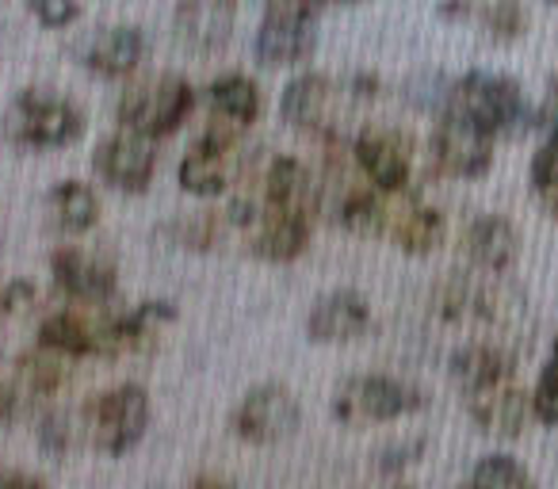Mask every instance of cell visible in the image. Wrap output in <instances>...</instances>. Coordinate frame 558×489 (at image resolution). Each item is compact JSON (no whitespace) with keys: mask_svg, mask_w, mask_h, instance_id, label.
<instances>
[{"mask_svg":"<svg viewBox=\"0 0 558 489\" xmlns=\"http://www.w3.org/2000/svg\"><path fill=\"white\" fill-rule=\"evenodd\" d=\"M207 100H210L215 119L241 126V131H248V126L260 119V88H256V81L245 77V73H226V77H218L215 85H210Z\"/></svg>","mask_w":558,"mask_h":489,"instance_id":"23","label":"cell"},{"mask_svg":"<svg viewBox=\"0 0 558 489\" xmlns=\"http://www.w3.org/2000/svg\"><path fill=\"white\" fill-rule=\"evenodd\" d=\"M471 486H478V489H517V486H532V474H527L512 455H486L471 470Z\"/></svg>","mask_w":558,"mask_h":489,"instance_id":"29","label":"cell"},{"mask_svg":"<svg viewBox=\"0 0 558 489\" xmlns=\"http://www.w3.org/2000/svg\"><path fill=\"white\" fill-rule=\"evenodd\" d=\"M303 409H299V398L283 382H260L238 402L230 417V428L238 440L256 443V448H271V443L295 436Z\"/></svg>","mask_w":558,"mask_h":489,"instance_id":"8","label":"cell"},{"mask_svg":"<svg viewBox=\"0 0 558 489\" xmlns=\"http://www.w3.org/2000/svg\"><path fill=\"white\" fill-rule=\"evenodd\" d=\"M425 451V440H405V443H390V448L379 451V470L383 474H398L405 466H413Z\"/></svg>","mask_w":558,"mask_h":489,"instance_id":"35","label":"cell"},{"mask_svg":"<svg viewBox=\"0 0 558 489\" xmlns=\"http://www.w3.org/2000/svg\"><path fill=\"white\" fill-rule=\"evenodd\" d=\"M527 16L520 9V0H494V9L486 12V27L494 39H517L524 32Z\"/></svg>","mask_w":558,"mask_h":489,"instance_id":"31","label":"cell"},{"mask_svg":"<svg viewBox=\"0 0 558 489\" xmlns=\"http://www.w3.org/2000/svg\"><path fill=\"white\" fill-rule=\"evenodd\" d=\"M47 207L54 225L65 233H88L100 222V199H96V192L85 180H62V184H54L47 195Z\"/></svg>","mask_w":558,"mask_h":489,"instance_id":"24","label":"cell"},{"mask_svg":"<svg viewBox=\"0 0 558 489\" xmlns=\"http://www.w3.org/2000/svg\"><path fill=\"white\" fill-rule=\"evenodd\" d=\"M459 111V115L474 119L482 131L497 134H520L532 123V111H527L524 88L517 85L505 73H466V77L451 81L448 93H444L440 111Z\"/></svg>","mask_w":558,"mask_h":489,"instance_id":"1","label":"cell"},{"mask_svg":"<svg viewBox=\"0 0 558 489\" xmlns=\"http://www.w3.org/2000/svg\"><path fill=\"white\" fill-rule=\"evenodd\" d=\"M253 233V253L271 265H291L311 245V215H291V210L260 207Z\"/></svg>","mask_w":558,"mask_h":489,"instance_id":"17","label":"cell"},{"mask_svg":"<svg viewBox=\"0 0 558 489\" xmlns=\"http://www.w3.org/2000/svg\"><path fill=\"white\" fill-rule=\"evenodd\" d=\"M466 257H471V265L486 276L509 272L520 257V237H517V230H512L509 218H501V215L474 218L471 230H466Z\"/></svg>","mask_w":558,"mask_h":489,"instance_id":"18","label":"cell"},{"mask_svg":"<svg viewBox=\"0 0 558 489\" xmlns=\"http://www.w3.org/2000/svg\"><path fill=\"white\" fill-rule=\"evenodd\" d=\"M27 402H32V394L20 387V379H4V382H0V428L16 425V420L24 417Z\"/></svg>","mask_w":558,"mask_h":489,"instance_id":"34","label":"cell"},{"mask_svg":"<svg viewBox=\"0 0 558 489\" xmlns=\"http://www.w3.org/2000/svg\"><path fill=\"white\" fill-rule=\"evenodd\" d=\"M0 486H24V489H39L47 486V478L32 470H12V466H0Z\"/></svg>","mask_w":558,"mask_h":489,"instance_id":"38","label":"cell"},{"mask_svg":"<svg viewBox=\"0 0 558 489\" xmlns=\"http://www.w3.org/2000/svg\"><path fill=\"white\" fill-rule=\"evenodd\" d=\"M43 27H70L81 16V0H27Z\"/></svg>","mask_w":558,"mask_h":489,"instance_id":"33","label":"cell"},{"mask_svg":"<svg viewBox=\"0 0 558 489\" xmlns=\"http://www.w3.org/2000/svg\"><path fill=\"white\" fill-rule=\"evenodd\" d=\"M39 344L62 352L65 359L96 356V326L77 310H58L39 326Z\"/></svg>","mask_w":558,"mask_h":489,"instance_id":"25","label":"cell"},{"mask_svg":"<svg viewBox=\"0 0 558 489\" xmlns=\"http://www.w3.org/2000/svg\"><path fill=\"white\" fill-rule=\"evenodd\" d=\"M238 134H241V126L222 123V119H215L210 131L199 134V142L187 149L184 161H180V169H177L180 187H184L187 195L215 199V195H222L226 187L238 180V172H241Z\"/></svg>","mask_w":558,"mask_h":489,"instance_id":"7","label":"cell"},{"mask_svg":"<svg viewBox=\"0 0 558 489\" xmlns=\"http://www.w3.org/2000/svg\"><path fill=\"white\" fill-rule=\"evenodd\" d=\"M550 356H558V337H555V349H550Z\"/></svg>","mask_w":558,"mask_h":489,"instance_id":"41","label":"cell"},{"mask_svg":"<svg viewBox=\"0 0 558 489\" xmlns=\"http://www.w3.org/2000/svg\"><path fill=\"white\" fill-rule=\"evenodd\" d=\"M433 164L451 180H478L494 164V134L482 131L474 119L459 115V111H440L436 119L433 142H428Z\"/></svg>","mask_w":558,"mask_h":489,"instance_id":"9","label":"cell"},{"mask_svg":"<svg viewBox=\"0 0 558 489\" xmlns=\"http://www.w3.org/2000/svg\"><path fill=\"white\" fill-rule=\"evenodd\" d=\"M238 0H180L172 27L177 42L192 54H218L233 39Z\"/></svg>","mask_w":558,"mask_h":489,"instance_id":"13","label":"cell"},{"mask_svg":"<svg viewBox=\"0 0 558 489\" xmlns=\"http://www.w3.org/2000/svg\"><path fill=\"white\" fill-rule=\"evenodd\" d=\"M4 131L16 146L27 149H62L85 134V115L73 100L47 88H27L12 100Z\"/></svg>","mask_w":558,"mask_h":489,"instance_id":"2","label":"cell"},{"mask_svg":"<svg viewBox=\"0 0 558 489\" xmlns=\"http://www.w3.org/2000/svg\"><path fill=\"white\" fill-rule=\"evenodd\" d=\"M417 409H425V394L390 375H352L333 394V417L349 428L387 425Z\"/></svg>","mask_w":558,"mask_h":489,"instance_id":"4","label":"cell"},{"mask_svg":"<svg viewBox=\"0 0 558 489\" xmlns=\"http://www.w3.org/2000/svg\"><path fill=\"white\" fill-rule=\"evenodd\" d=\"M50 272H54V283L62 295L85 306H104L119 288L116 265L108 257H100V253L77 249V245H62L50 257Z\"/></svg>","mask_w":558,"mask_h":489,"instance_id":"12","label":"cell"},{"mask_svg":"<svg viewBox=\"0 0 558 489\" xmlns=\"http://www.w3.org/2000/svg\"><path fill=\"white\" fill-rule=\"evenodd\" d=\"M73 443V432H70V420L65 413H43L39 420V448L47 451L50 459H62Z\"/></svg>","mask_w":558,"mask_h":489,"instance_id":"32","label":"cell"},{"mask_svg":"<svg viewBox=\"0 0 558 489\" xmlns=\"http://www.w3.org/2000/svg\"><path fill=\"white\" fill-rule=\"evenodd\" d=\"M337 222L349 233H360V237H379L390 225V207L379 187H352L337 207Z\"/></svg>","mask_w":558,"mask_h":489,"instance_id":"26","label":"cell"},{"mask_svg":"<svg viewBox=\"0 0 558 489\" xmlns=\"http://www.w3.org/2000/svg\"><path fill=\"white\" fill-rule=\"evenodd\" d=\"M550 4H558V0H550Z\"/></svg>","mask_w":558,"mask_h":489,"instance_id":"42","label":"cell"},{"mask_svg":"<svg viewBox=\"0 0 558 489\" xmlns=\"http://www.w3.org/2000/svg\"><path fill=\"white\" fill-rule=\"evenodd\" d=\"M466 409H471V420L482 432L501 436V440H517L527 425V413H532V394L520 390L512 379H505L478 390V394H466Z\"/></svg>","mask_w":558,"mask_h":489,"instance_id":"16","label":"cell"},{"mask_svg":"<svg viewBox=\"0 0 558 489\" xmlns=\"http://www.w3.org/2000/svg\"><path fill=\"white\" fill-rule=\"evenodd\" d=\"M215 233H218L215 218L195 215L192 222L180 225V245H184V249H207V245H215Z\"/></svg>","mask_w":558,"mask_h":489,"instance_id":"36","label":"cell"},{"mask_svg":"<svg viewBox=\"0 0 558 489\" xmlns=\"http://www.w3.org/2000/svg\"><path fill=\"white\" fill-rule=\"evenodd\" d=\"M195 108V88L177 73L142 81L119 100V123L149 134V138H169L187 123Z\"/></svg>","mask_w":558,"mask_h":489,"instance_id":"6","label":"cell"},{"mask_svg":"<svg viewBox=\"0 0 558 489\" xmlns=\"http://www.w3.org/2000/svg\"><path fill=\"white\" fill-rule=\"evenodd\" d=\"M322 0H264V20L256 27L253 54L268 70H288L314 54V27Z\"/></svg>","mask_w":558,"mask_h":489,"instance_id":"3","label":"cell"},{"mask_svg":"<svg viewBox=\"0 0 558 489\" xmlns=\"http://www.w3.org/2000/svg\"><path fill=\"white\" fill-rule=\"evenodd\" d=\"M532 417L543 425H558V356L547 359L539 382L532 390Z\"/></svg>","mask_w":558,"mask_h":489,"instance_id":"30","label":"cell"},{"mask_svg":"<svg viewBox=\"0 0 558 489\" xmlns=\"http://www.w3.org/2000/svg\"><path fill=\"white\" fill-rule=\"evenodd\" d=\"M390 218H395V225H390L395 245L402 253H410V257H428V253L440 249L444 237H448L444 215L436 207H425V203H410V207Z\"/></svg>","mask_w":558,"mask_h":489,"instance_id":"22","label":"cell"},{"mask_svg":"<svg viewBox=\"0 0 558 489\" xmlns=\"http://www.w3.org/2000/svg\"><path fill=\"white\" fill-rule=\"evenodd\" d=\"M532 123L547 134H558V77H550V85H547V93H543V103L532 115Z\"/></svg>","mask_w":558,"mask_h":489,"instance_id":"37","label":"cell"},{"mask_svg":"<svg viewBox=\"0 0 558 489\" xmlns=\"http://www.w3.org/2000/svg\"><path fill=\"white\" fill-rule=\"evenodd\" d=\"M88 440L104 455H126L138 448L149 428V394L138 382H119L88 402L85 409Z\"/></svg>","mask_w":558,"mask_h":489,"instance_id":"5","label":"cell"},{"mask_svg":"<svg viewBox=\"0 0 558 489\" xmlns=\"http://www.w3.org/2000/svg\"><path fill=\"white\" fill-rule=\"evenodd\" d=\"M142 58H146V35H142L138 27H108V32L96 35L93 47H88L85 70L104 81H119L138 70Z\"/></svg>","mask_w":558,"mask_h":489,"instance_id":"21","label":"cell"},{"mask_svg":"<svg viewBox=\"0 0 558 489\" xmlns=\"http://www.w3.org/2000/svg\"><path fill=\"white\" fill-rule=\"evenodd\" d=\"M352 161L367 184L379 187L383 195L405 192L413 176V142L410 134L390 131V126H367L352 142Z\"/></svg>","mask_w":558,"mask_h":489,"instance_id":"11","label":"cell"},{"mask_svg":"<svg viewBox=\"0 0 558 489\" xmlns=\"http://www.w3.org/2000/svg\"><path fill=\"white\" fill-rule=\"evenodd\" d=\"M93 169L100 172L104 184H111L116 192L142 195L149 184H154V172H157L154 138L142 134V131H134V126L119 123V131L108 134V138L96 146Z\"/></svg>","mask_w":558,"mask_h":489,"instance_id":"10","label":"cell"},{"mask_svg":"<svg viewBox=\"0 0 558 489\" xmlns=\"http://www.w3.org/2000/svg\"><path fill=\"white\" fill-rule=\"evenodd\" d=\"M260 207L268 210H291V215H311L318 207L311 169L299 157H276L264 172V199Z\"/></svg>","mask_w":558,"mask_h":489,"instance_id":"19","label":"cell"},{"mask_svg":"<svg viewBox=\"0 0 558 489\" xmlns=\"http://www.w3.org/2000/svg\"><path fill=\"white\" fill-rule=\"evenodd\" d=\"M372 326V310H367V298L360 291H329L318 303L311 306V318H306V333L318 344H349L356 337L367 333Z\"/></svg>","mask_w":558,"mask_h":489,"instance_id":"15","label":"cell"},{"mask_svg":"<svg viewBox=\"0 0 558 489\" xmlns=\"http://www.w3.org/2000/svg\"><path fill=\"white\" fill-rule=\"evenodd\" d=\"M512 352H505L497 341H471L451 356V379L463 394H478L494 382L512 379Z\"/></svg>","mask_w":558,"mask_h":489,"instance_id":"20","label":"cell"},{"mask_svg":"<svg viewBox=\"0 0 558 489\" xmlns=\"http://www.w3.org/2000/svg\"><path fill=\"white\" fill-rule=\"evenodd\" d=\"M333 103H337V85L322 73H303L295 77L283 96H279V115L291 131L303 134H322L329 138L333 131Z\"/></svg>","mask_w":558,"mask_h":489,"instance_id":"14","label":"cell"},{"mask_svg":"<svg viewBox=\"0 0 558 489\" xmlns=\"http://www.w3.org/2000/svg\"><path fill=\"white\" fill-rule=\"evenodd\" d=\"M16 379L32 398H50L65 382V356L39 344V349H32L27 356H20Z\"/></svg>","mask_w":558,"mask_h":489,"instance_id":"27","label":"cell"},{"mask_svg":"<svg viewBox=\"0 0 558 489\" xmlns=\"http://www.w3.org/2000/svg\"><path fill=\"white\" fill-rule=\"evenodd\" d=\"M532 187L539 195V203L558 218V134H547L539 149L532 157Z\"/></svg>","mask_w":558,"mask_h":489,"instance_id":"28","label":"cell"},{"mask_svg":"<svg viewBox=\"0 0 558 489\" xmlns=\"http://www.w3.org/2000/svg\"><path fill=\"white\" fill-rule=\"evenodd\" d=\"M337 4H360V0H337Z\"/></svg>","mask_w":558,"mask_h":489,"instance_id":"40","label":"cell"},{"mask_svg":"<svg viewBox=\"0 0 558 489\" xmlns=\"http://www.w3.org/2000/svg\"><path fill=\"white\" fill-rule=\"evenodd\" d=\"M4 314H9V288L0 283V318H4Z\"/></svg>","mask_w":558,"mask_h":489,"instance_id":"39","label":"cell"}]
</instances>
